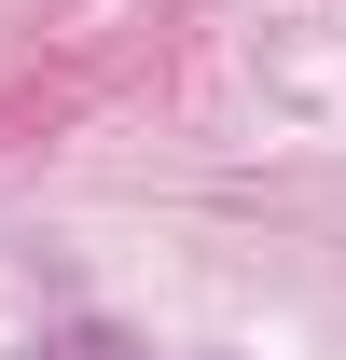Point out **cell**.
Returning <instances> with one entry per match:
<instances>
[{
    "label": "cell",
    "mask_w": 346,
    "mask_h": 360,
    "mask_svg": "<svg viewBox=\"0 0 346 360\" xmlns=\"http://www.w3.org/2000/svg\"><path fill=\"white\" fill-rule=\"evenodd\" d=\"M28 360H153V347L125 319H56V333H28Z\"/></svg>",
    "instance_id": "obj_1"
}]
</instances>
